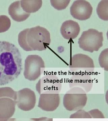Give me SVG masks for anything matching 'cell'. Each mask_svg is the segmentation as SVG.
<instances>
[{
	"mask_svg": "<svg viewBox=\"0 0 108 121\" xmlns=\"http://www.w3.org/2000/svg\"><path fill=\"white\" fill-rule=\"evenodd\" d=\"M44 105L42 108L46 111H53L57 109L60 103L58 93H46L44 94Z\"/></svg>",
	"mask_w": 108,
	"mask_h": 121,
	"instance_id": "cell-10",
	"label": "cell"
},
{
	"mask_svg": "<svg viewBox=\"0 0 108 121\" xmlns=\"http://www.w3.org/2000/svg\"><path fill=\"white\" fill-rule=\"evenodd\" d=\"M21 54L15 45L0 41V86L16 79L22 70Z\"/></svg>",
	"mask_w": 108,
	"mask_h": 121,
	"instance_id": "cell-1",
	"label": "cell"
},
{
	"mask_svg": "<svg viewBox=\"0 0 108 121\" xmlns=\"http://www.w3.org/2000/svg\"><path fill=\"white\" fill-rule=\"evenodd\" d=\"M71 87H78L81 88L85 91H89L92 88V83L90 79H83L82 78L80 79L78 81L74 80L71 81L70 83Z\"/></svg>",
	"mask_w": 108,
	"mask_h": 121,
	"instance_id": "cell-14",
	"label": "cell"
},
{
	"mask_svg": "<svg viewBox=\"0 0 108 121\" xmlns=\"http://www.w3.org/2000/svg\"><path fill=\"white\" fill-rule=\"evenodd\" d=\"M43 86L44 90L46 93L59 94L61 89V84L56 77L50 75L45 78Z\"/></svg>",
	"mask_w": 108,
	"mask_h": 121,
	"instance_id": "cell-11",
	"label": "cell"
},
{
	"mask_svg": "<svg viewBox=\"0 0 108 121\" xmlns=\"http://www.w3.org/2000/svg\"><path fill=\"white\" fill-rule=\"evenodd\" d=\"M45 68L44 63L41 56L29 55L25 60L24 74L31 80H35L40 76Z\"/></svg>",
	"mask_w": 108,
	"mask_h": 121,
	"instance_id": "cell-5",
	"label": "cell"
},
{
	"mask_svg": "<svg viewBox=\"0 0 108 121\" xmlns=\"http://www.w3.org/2000/svg\"><path fill=\"white\" fill-rule=\"evenodd\" d=\"M8 13L14 20L18 22L26 20L30 15V13H27L23 10L20 1H17L11 4L9 8Z\"/></svg>",
	"mask_w": 108,
	"mask_h": 121,
	"instance_id": "cell-9",
	"label": "cell"
},
{
	"mask_svg": "<svg viewBox=\"0 0 108 121\" xmlns=\"http://www.w3.org/2000/svg\"><path fill=\"white\" fill-rule=\"evenodd\" d=\"M20 2L23 10L30 14L38 11L42 5V0H21Z\"/></svg>",
	"mask_w": 108,
	"mask_h": 121,
	"instance_id": "cell-12",
	"label": "cell"
},
{
	"mask_svg": "<svg viewBox=\"0 0 108 121\" xmlns=\"http://www.w3.org/2000/svg\"><path fill=\"white\" fill-rule=\"evenodd\" d=\"M108 49H105L100 54L99 62L100 66L106 71L108 70Z\"/></svg>",
	"mask_w": 108,
	"mask_h": 121,
	"instance_id": "cell-16",
	"label": "cell"
},
{
	"mask_svg": "<svg viewBox=\"0 0 108 121\" xmlns=\"http://www.w3.org/2000/svg\"><path fill=\"white\" fill-rule=\"evenodd\" d=\"M11 20L5 15L0 16V33L7 31L10 28Z\"/></svg>",
	"mask_w": 108,
	"mask_h": 121,
	"instance_id": "cell-15",
	"label": "cell"
},
{
	"mask_svg": "<svg viewBox=\"0 0 108 121\" xmlns=\"http://www.w3.org/2000/svg\"><path fill=\"white\" fill-rule=\"evenodd\" d=\"M26 39L29 51L46 50L51 41L49 31L39 26L28 29Z\"/></svg>",
	"mask_w": 108,
	"mask_h": 121,
	"instance_id": "cell-2",
	"label": "cell"
},
{
	"mask_svg": "<svg viewBox=\"0 0 108 121\" xmlns=\"http://www.w3.org/2000/svg\"><path fill=\"white\" fill-rule=\"evenodd\" d=\"M87 99L85 91L80 87H73L64 96L63 105L67 110L77 111L84 107Z\"/></svg>",
	"mask_w": 108,
	"mask_h": 121,
	"instance_id": "cell-4",
	"label": "cell"
},
{
	"mask_svg": "<svg viewBox=\"0 0 108 121\" xmlns=\"http://www.w3.org/2000/svg\"><path fill=\"white\" fill-rule=\"evenodd\" d=\"M91 117L88 112L81 109L77 111L76 112L71 115V118H91Z\"/></svg>",
	"mask_w": 108,
	"mask_h": 121,
	"instance_id": "cell-19",
	"label": "cell"
},
{
	"mask_svg": "<svg viewBox=\"0 0 108 121\" xmlns=\"http://www.w3.org/2000/svg\"><path fill=\"white\" fill-rule=\"evenodd\" d=\"M93 8L89 2L86 0H76L70 9L72 16L80 21L86 20L91 17Z\"/></svg>",
	"mask_w": 108,
	"mask_h": 121,
	"instance_id": "cell-7",
	"label": "cell"
},
{
	"mask_svg": "<svg viewBox=\"0 0 108 121\" xmlns=\"http://www.w3.org/2000/svg\"><path fill=\"white\" fill-rule=\"evenodd\" d=\"M51 5L54 8L58 11L65 9L69 4L70 0H53L50 1Z\"/></svg>",
	"mask_w": 108,
	"mask_h": 121,
	"instance_id": "cell-18",
	"label": "cell"
},
{
	"mask_svg": "<svg viewBox=\"0 0 108 121\" xmlns=\"http://www.w3.org/2000/svg\"><path fill=\"white\" fill-rule=\"evenodd\" d=\"M88 113L91 117L93 118H104L103 114L100 111L97 109L91 110L89 111Z\"/></svg>",
	"mask_w": 108,
	"mask_h": 121,
	"instance_id": "cell-20",
	"label": "cell"
},
{
	"mask_svg": "<svg viewBox=\"0 0 108 121\" xmlns=\"http://www.w3.org/2000/svg\"><path fill=\"white\" fill-rule=\"evenodd\" d=\"M70 67L73 71L78 73H90L95 68L92 59L88 55L79 54L72 57Z\"/></svg>",
	"mask_w": 108,
	"mask_h": 121,
	"instance_id": "cell-6",
	"label": "cell"
},
{
	"mask_svg": "<svg viewBox=\"0 0 108 121\" xmlns=\"http://www.w3.org/2000/svg\"><path fill=\"white\" fill-rule=\"evenodd\" d=\"M103 36L102 32L94 29H90L82 32L78 39L81 48L90 52L98 51L103 45Z\"/></svg>",
	"mask_w": 108,
	"mask_h": 121,
	"instance_id": "cell-3",
	"label": "cell"
},
{
	"mask_svg": "<svg viewBox=\"0 0 108 121\" xmlns=\"http://www.w3.org/2000/svg\"><path fill=\"white\" fill-rule=\"evenodd\" d=\"M28 29L21 31L18 35V43L21 47L25 51H29L28 47L26 43V36Z\"/></svg>",
	"mask_w": 108,
	"mask_h": 121,
	"instance_id": "cell-17",
	"label": "cell"
},
{
	"mask_svg": "<svg viewBox=\"0 0 108 121\" xmlns=\"http://www.w3.org/2000/svg\"><path fill=\"white\" fill-rule=\"evenodd\" d=\"M98 17L101 20H108V0H101L98 4L97 8Z\"/></svg>",
	"mask_w": 108,
	"mask_h": 121,
	"instance_id": "cell-13",
	"label": "cell"
},
{
	"mask_svg": "<svg viewBox=\"0 0 108 121\" xmlns=\"http://www.w3.org/2000/svg\"><path fill=\"white\" fill-rule=\"evenodd\" d=\"M80 27L77 22L69 20L62 24L61 32L65 39L69 40L76 38L80 33Z\"/></svg>",
	"mask_w": 108,
	"mask_h": 121,
	"instance_id": "cell-8",
	"label": "cell"
}]
</instances>
